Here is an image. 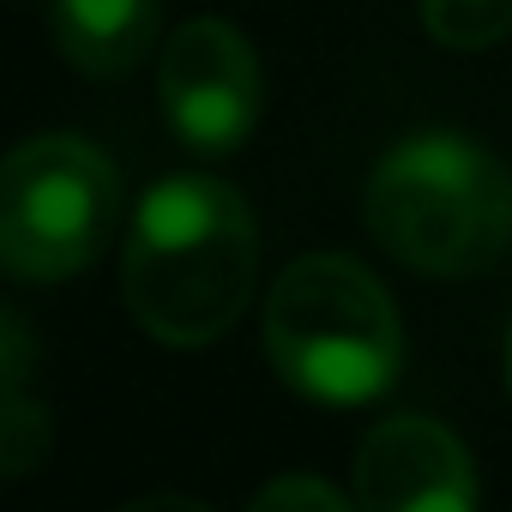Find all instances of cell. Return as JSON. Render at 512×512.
Returning <instances> with one entry per match:
<instances>
[{
	"mask_svg": "<svg viewBox=\"0 0 512 512\" xmlns=\"http://www.w3.org/2000/svg\"><path fill=\"white\" fill-rule=\"evenodd\" d=\"M253 272H260V235L229 181L169 175L139 199L121 253V296L145 338L169 350L217 344L247 314Z\"/></svg>",
	"mask_w": 512,
	"mask_h": 512,
	"instance_id": "1",
	"label": "cell"
},
{
	"mask_svg": "<svg viewBox=\"0 0 512 512\" xmlns=\"http://www.w3.org/2000/svg\"><path fill=\"white\" fill-rule=\"evenodd\" d=\"M368 235L422 278H476L512 253V169L464 133H410L368 175Z\"/></svg>",
	"mask_w": 512,
	"mask_h": 512,
	"instance_id": "2",
	"label": "cell"
},
{
	"mask_svg": "<svg viewBox=\"0 0 512 512\" xmlns=\"http://www.w3.org/2000/svg\"><path fill=\"white\" fill-rule=\"evenodd\" d=\"M266 350L284 386L314 404L356 410L392 392L404 326L386 284L350 253H302L266 296Z\"/></svg>",
	"mask_w": 512,
	"mask_h": 512,
	"instance_id": "3",
	"label": "cell"
},
{
	"mask_svg": "<svg viewBox=\"0 0 512 512\" xmlns=\"http://www.w3.org/2000/svg\"><path fill=\"white\" fill-rule=\"evenodd\" d=\"M121 217L115 163L79 133H37L0 169V260L19 284L85 272Z\"/></svg>",
	"mask_w": 512,
	"mask_h": 512,
	"instance_id": "4",
	"label": "cell"
},
{
	"mask_svg": "<svg viewBox=\"0 0 512 512\" xmlns=\"http://www.w3.org/2000/svg\"><path fill=\"white\" fill-rule=\"evenodd\" d=\"M157 91H163L169 133L187 151L223 157L253 133V121H260V55H253V43L217 13L187 19L163 43Z\"/></svg>",
	"mask_w": 512,
	"mask_h": 512,
	"instance_id": "5",
	"label": "cell"
},
{
	"mask_svg": "<svg viewBox=\"0 0 512 512\" xmlns=\"http://www.w3.org/2000/svg\"><path fill=\"white\" fill-rule=\"evenodd\" d=\"M476 464L434 416H386L356 446L362 512H476Z\"/></svg>",
	"mask_w": 512,
	"mask_h": 512,
	"instance_id": "6",
	"label": "cell"
},
{
	"mask_svg": "<svg viewBox=\"0 0 512 512\" xmlns=\"http://www.w3.org/2000/svg\"><path fill=\"white\" fill-rule=\"evenodd\" d=\"M49 31L85 79H121L157 43V0H49Z\"/></svg>",
	"mask_w": 512,
	"mask_h": 512,
	"instance_id": "7",
	"label": "cell"
},
{
	"mask_svg": "<svg viewBox=\"0 0 512 512\" xmlns=\"http://www.w3.org/2000/svg\"><path fill=\"white\" fill-rule=\"evenodd\" d=\"M422 25L446 49H494L512 37V0H422Z\"/></svg>",
	"mask_w": 512,
	"mask_h": 512,
	"instance_id": "8",
	"label": "cell"
},
{
	"mask_svg": "<svg viewBox=\"0 0 512 512\" xmlns=\"http://www.w3.org/2000/svg\"><path fill=\"white\" fill-rule=\"evenodd\" d=\"M49 452V410H37L25 392H7V428H0V464L7 476H31L37 458Z\"/></svg>",
	"mask_w": 512,
	"mask_h": 512,
	"instance_id": "9",
	"label": "cell"
},
{
	"mask_svg": "<svg viewBox=\"0 0 512 512\" xmlns=\"http://www.w3.org/2000/svg\"><path fill=\"white\" fill-rule=\"evenodd\" d=\"M247 512H356V506L320 476H278V482H266L253 494Z\"/></svg>",
	"mask_w": 512,
	"mask_h": 512,
	"instance_id": "10",
	"label": "cell"
},
{
	"mask_svg": "<svg viewBox=\"0 0 512 512\" xmlns=\"http://www.w3.org/2000/svg\"><path fill=\"white\" fill-rule=\"evenodd\" d=\"M0 344H7V392H25V368H31V332L19 320V308H7V320H0Z\"/></svg>",
	"mask_w": 512,
	"mask_h": 512,
	"instance_id": "11",
	"label": "cell"
},
{
	"mask_svg": "<svg viewBox=\"0 0 512 512\" xmlns=\"http://www.w3.org/2000/svg\"><path fill=\"white\" fill-rule=\"evenodd\" d=\"M115 512H211V506L193 500V494H139V500H127Z\"/></svg>",
	"mask_w": 512,
	"mask_h": 512,
	"instance_id": "12",
	"label": "cell"
},
{
	"mask_svg": "<svg viewBox=\"0 0 512 512\" xmlns=\"http://www.w3.org/2000/svg\"><path fill=\"white\" fill-rule=\"evenodd\" d=\"M506 380H512V344H506Z\"/></svg>",
	"mask_w": 512,
	"mask_h": 512,
	"instance_id": "13",
	"label": "cell"
}]
</instances>
